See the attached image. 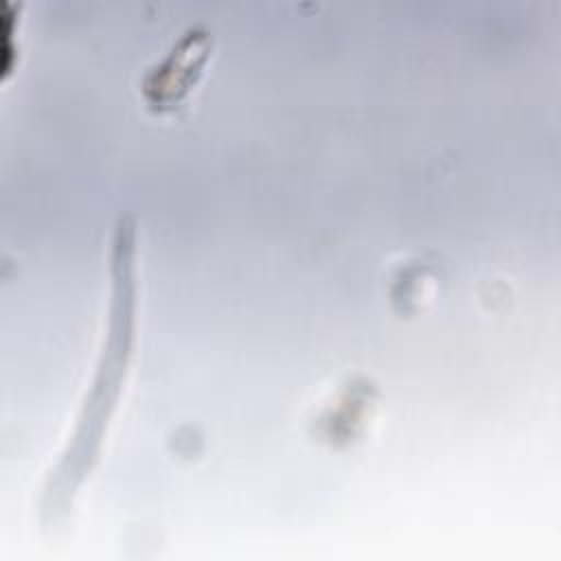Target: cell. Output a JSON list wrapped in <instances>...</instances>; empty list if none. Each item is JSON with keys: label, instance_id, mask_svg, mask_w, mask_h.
Returning a JSON list of instances; mask_svg holds the SVG:
<instances>
[{"label": "cell", "instance_id": "obj_2", "mask_svg": "<svg viewBox=\"0 0 561 561\" xmlns=\"http://www.w3.org/2000/svg\"><path fill=\"white\" fill-rule=\"evenodd\" d=\"M213 50V33L204 26H188L142 77L140 92L156 112L175 110L199 81Z\"/></svg>", "mask_w": 561, "mask_h": 561}, {"label": "cell", "instance_id": "obj_1", "mask_svg": "<svg viewBox=\"0 0 561 561\" xmlns=\"http://www.w3.org/2000/svg\"><path fill=\"white\" fill-rule=\"evenodd\" d=\"M136 224L129 215H121L110 241L107 333L75 432L44 486L42 508L50 515L68 508L77 489L96 467L107 427L118 408L136 342Z\"/></svg>", "mask_w": 561, "mask_h": 561}]
</instances>
